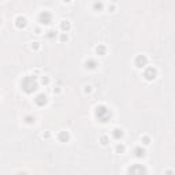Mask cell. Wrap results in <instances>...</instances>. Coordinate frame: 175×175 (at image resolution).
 I'll return each mask as SVG.
<instances>
[{
	"label": "cell",
	"mask_w": 175,
	"mask_h": 175,
	"mask_svg": "<svg viewBox=\"0 0 175 175\" xmlns=\"http://www.w3.org/2000/svg\"><path fill=\"white\" fill-rule=\"evenodd\" d=\"M22 90L28 94H32L33 92H36L38 89V82H37V77L36 75H26L22 79L21 82Z\"/></svg>",
	"instance_id": "cell-1"
},
{
	"label": "cell",
	"mask_w": 175,
	"mask_h": 175,
	"mask_svg": "<svg viewBox=\"0 0 175 175\" xmlns=\"http://www.w3.org/2000/svg\"><path fill=\"white\" fill-rule=\"evenodd\" d=\"M94 115H96V118H97L101 123H105V122H108V120L111 119V111H110V108L104 104H100L96 107Z\"/></svg>",
	"instance_id": "cell-2"
},
{
	"label": "cell",
	"mask_w": 175,
	"mask_h": 175,
	"mask_svg": "<svg viewBox=\"0 0 175 175\" xmlns=\"http://www.w3.org/2000/svg\"><path fill=\"white\" fill-rule=\"evenodd\" d=\"M129 175H148V170L142 164H131L127 170Z\"/></svg>",
	"instance_id": "cell-3"
},
{
	"label": "cell",
	"mask_w": 175,
	"mask_h": 175,
	"mask_svg": "<svg viewBox=\"0 0 175 175\" xmlns=\"http://www.w3.org/2000/svg\"><path fill=\"white\" fill-rule=\"evenodd\" d=\"M38 22L41 25H49L52 22V14L49 11H41L38 15Z\"/></svg>",
	"instance_id": "cell-4"
},
{
	"label": "cell",
	"mask_w": 175,
	"mask_h": 175,
	"mask_svg": "<svg viewBox=\"0 0 175 175\" xmlns=\"http://www.w3.org/2000/svg\"><path fill=\"white\" fill-rule=\"evenodd\" d=\"M156 77H157V70L155 67H145V70H144V78L147 81H153Z\"/></svg>",
	"instance_id": "cell-5"
},
{
	"label": "cell",
	"mask_w": 175,
	"mask_h": 175,
	"mask_svg": "<svg viewBox=\"0 0 175 175\" xmlns=\"http://www.w3.org/2000/svg\"><path fill=\"white\" fill-rule=\"evenodd\" d=\"M148 64V57L145 55H138L134 59V66L137 69H145Z\"/></svg>",
	"instance_id": "cell-6"
},
{
	"label": "cell",
	"mask_w": 175,
	"mask_h": 175,
	"mask_svg": "<svg viewBox=\"0 0 175 175\" xmlns=\"http://www.w3.org/2000/svg\"><path fill=\"white\" fill-rule=\"evenodd\" d=\"M34 103H36V105H38V107H44V105L48 103L47 94H45V93H38L34 98Z\"/></svg>",
	"instance_id": "cell-7"
},
{
	"label": "cell",
	"mask_w": 175,
	"mask_h": 175,
	"mask_svg": "<svg viewBox=\"0 0 175 175\" xmlns=\"http://www.w3.org/2000/svg\"><path fill=\"white\" fill-rule=\"evenodd\" d=\"M15 26L18 29H25L28 26V19H26L25 17H22V15L17 17V19H15Z\"/></svg>",
	"instance_id": "cell-8"
},
{
	"label": "cell",
	"mask_w": 175,
	"mask_h": 175,
	"mask_svg": "<svg viewBox=\"0 0 175 175\" xmlns=\"http://www.w3.org/2000/svg\"><path fill=\"white\" fill-rule=\"evenodd\" d=\"M57 140L60 141V142H69L70 141V133L69 131H60V133L57 134Z\"/></svg>",
	"instance_id": "cell-9"
},
{
	"label": "cell",
	"mask_w": 175,
	"mask_h": 175,
	"mask_svg": "<svg viewBox=\"0 0 175 175\" xmlns=\"http://www.w3.org/2000/svg\"><path fill=\"white\" fill-rule=\"evenodd\" d=\"M112 137L115 138V140H122L123 138V130L119 129V127H115L114 130H112Z\"/></svg>",
	"instance_id": "cell-10"
},
{
	"label": "cell",
	"mask_w": 175,
	"mask_h": 175,
	"mask_svg": "<svg viewBox=\"0 0 175 175\" xmlns=\"http://www.w3.org/2000/svg\"><path fill=\"white\" fill-rule=\"evenodd\" d=\"M97 62L94 60V59H88L86 62H85V67L88 69V70H94V69H97Z\"/></svg>",
	"instance_id": "cell-11"
},
{
	"label": "cell",
	"mask_w": 175,
	"mask_h": 175,
	"mask_svg": "<svg viewBox=\"0 0 175 175\" xmlns=\"http://www.w3.org/2000/svg\"><path fill=\"white\" fill-rule=\"evenodd\" d=\"M133 153L135 157H138V159H141V157H144L145 156V149L142 147H135L133 151Z\"/></svg>",
	"instance_id": "cell-12"
},
{
	"label": "cell",
	"mask_w": 175,
	"mask_h": 175,
	"mask_svg": "<svg viewBox=\"0 0 175 175\" xmlns=\"http://www.w3.org/2000/svg\"><path fill=\"white\" fill-rule=\"evenodd\" d=\"M60 29H62L63 33H67V32L71 29V23L69 21H62L60 22Z\"/></svg>",
	"instance_id": "cell-13"
},
{
	"label": "cell",
	"mask_w": 175,
	"mask_h": 175,
	"mask_svg": "<svg viewBox=\"0 0 175 175\" xmlns=\"http://www.w3.org/2000/svg\"><path fill=\"white\" fill-rule=\"evenodd\" d=\"M96 53L100 56H104L107 53V47L105 45H101V44H98L97 47H96Z\"/></svg>",
	"instance_id": "cell-14"
},
{
	"label": "cell",
	"mask_w": 175,
	"mask_h": 175,
	"mask_svg": "<svg viewBox=\"0 0 175 175\" xmlns=\"http://www.w3.org/2000/svg\"><path fill=\"white\" fill-rule=\"evenodd\" d=\"M125 149H126V147H125L123 144H118V145L115 147V151H116V153H123V152H125Z\"/></svg>",
	"instance_id": "cell-15"
},
{
	"label": "cell",
	"mask_w": 175,
	"mask_h": 175,
	"mask_svg": "<svg viewBox=\"0 0 175 175\" xmlns=\"http://www.w3.org/2000/svg\"><path fill=\"white\" fill-rule=\"evenodd\" d=\"M103 7H104V4H103L101 1H96V3L93 4V8H94L96 11H101V10H103Z\"/></svg>",
	"instance_id": "cell-16"
},
{
	"label": "cell",
	"mask_w": 175,
	"mask_h": 175,
	"mask_svg": "<svg viewBox=\"0 0 175 175\" xmlns=\"http://www.w3.org/2000/svg\"><path fill=\"white\" fill-rule=\"evenodd\" d=\"M100 142H101V145H108L110 138H108L107 135H101V137H100Z\"/></svg>",
	"instance_id": "cell-17"
},
{
	"label": "cell",
	"mask_w": 175,
	"mask_h": 175,
	"mask_svg": "<svg viewBox=\"0 0 175 175\" xmlns=\"http://www.w3.org/2000/svg\"><path fill=\"white\" fill-rule=\"evenodd\" d=\"M34 116H30V115H28V116H25V122L28 123V125H33L34 123Z\"/></svg>",
	"instance_id": "cell-18"
},
{
	"label": "cell",
	"mask_w": 175,
	"mask_h": 175,
	"mask_svg": "<svg viewBox=\"0 0 175 175\" xmlns=\"http://www.w3.org/2000/svg\"><path fill=\"white\" fill-rule=\"evenodd\" d=\"M45 36H47L48 38H51V40H52V38H55V37H56V32H55V30H48Z\"/></svg>",
	"instance_id": "cell-19"
},
{
	"label": "cell",
	"mask_w": 175,
	"mask_h": 175,
	"mask_svg": "<svg viewBox=\"0 0 175 175\" xmlns=\"http://www.w3.org/2000/svg\"><path fill=\"white\" fill-rule=\"evenodd\" d=\"M141 142H142L144 145H149V144H151V138L147 137V135H144V137L141 138Z\"/></svg>",
	"instance_id": "cell-20"
},
{
	"label": "cell",
	"mask_w": 175,
	"mask_h": 175,
	"mask_svg": "<svg viewBox=\"0 0 175 175\" xmlns=\"http://www.w3.org/2000/svg\"><path fill=\"white\" fill-rule=\"evenodd\" d=\"M67 40H69V36H67V33H62V34H60V41L66 42Z\"/></svg>",
	"instance_id": "cell-21"
},
{
	"label": "cell",
	"mask_w": 175,
	"mask_h": 175,
	"mask_svg": "<svg viewBox=\"0 0 175 175\" xmlns=\"http://www.w3.org/2000/svg\"><path fill=\"white\" fill-rule=\"evenodd\" d=\"M38 48H40V44H38V42H37V41L32 42V49H33V51H37Z\"/></svg>",
	"instance_id": "cell-22"
},
{
	"label": "cell",
	"mask_w": 175,
	"mask_h": 175,
	"mask_svg": "<svg viewBox=\"0 0 175 175\" xmlns=\"http://www.w3.org/2000/svg\"><path fill=\"white\" fill-rule=\"evenodd\" d=\"M41 84L42 85H48L49 84V78L48 77H42L41 78Z\"/></svg>",
	"instance_id": "cell-23"
},
{
	"label": "cell",
	"mask_w": 175,
	"mask_h": 175,
	"mask_svg": "<svg viewBox=\"0 0 175 175\" xmlns=\"http://www.w3.org/2000/svg\"><path fill=\"white\" fill-rule=\"evenodd\" d=\"M92 92V86L90 85H86V86H85V93H90Z\"/></svg>",
	"instance_id": "cell-24"
},
{
	"label": "cell",
	"mask_w": 175,
	"mask_h": 175,
	"mask_svg": "<svg viewBox=\"0 0 175 175\" xmlns=\"http://www.w3.org/2000/svg\"><path fill=\"white\" fill-rule=\"evenodd\" d=\"M42 137H45V138H49V133H45V134H42Z\"/></svg>",
	"instance_id": "cell-25"
},
{
	"label": "cell",
	"mask_w": 175,
	"mask_h": 175,
	"mask_svg": "<svg viewBox=\"0 0 175 175\" xmlns=\"http://www.w3.org/2000/svg\"><path fill=\"white\" fill-rule=\"evenodd\" d=\"M166 175H172V171H171V170H168L167 172H166Z\"/></svg>",
	"instance_id": "cell-26"
},
{
	"label": "cell",
	"mask_w": 175,
	"mask_h": 175,
	"mask_svg": "<svg viewBox=\"0 0 175 175\" xmlns=\"http://www.w3.org/2000/svg\"><path fill=\"white\" fill-rule=\"evenodd\" d=\"M18 175H26V174H25V172H19V174H18Z\"/></svg>",
	"instance_id": "cell-27"
},
{
	"label": "cell",
	"mask_w": 175,
	"mask_h": 175,
	"mask_svg": "<svg viewBox=\"0 0 175 175\" xmlns=\"http://www.w3.org/2000/svg\"><path fill=\"white\" fill-rule=\"evenodd\" d=\"M0 25H1V19H0Z\"/></svg>",
	"instance_id": "cell-28"
}]
</instances>
